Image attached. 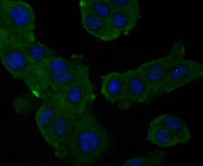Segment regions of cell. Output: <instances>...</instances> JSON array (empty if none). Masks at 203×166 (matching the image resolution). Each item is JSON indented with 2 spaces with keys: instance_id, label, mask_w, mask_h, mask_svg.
I'll return each mask as SVG.
<instances>
[{
  "instance_id": "obj_1",
  "label": "cell",
  "mask_w": 203,
  "mask_h": 166,
  "mask_svg": "<svg viewBox=\"0 0 203 166\" xmlns=\"http://www.w3.org/2000/svg\"><path fill=\"white\" fill-rule=\"evenodd\" d=\"M111 145L106 128L89 108L76 120L67 155L75 166H92L108 152Z\"/></svg>"
},
{
  "instance_id": "obj_2",
  "label": "cell",
  "mask_w": 203,
  "mask_h": 166,
  "mask_svg": "<svg viewBox=\"0 0 203 166\" xmlns=\"http://www.w3.org/2000/svg\"><path fill=\"white\" fill-rule=\"evenodd\" d=\"M0 58L2 65L13 77L23 81L35 96H44L47 91L45 84L20 40L0 32Z\"/></svg>"
},
{
  "instance_id": "obj_3",
  "label": "cell",
  "mask_w": 203,
  "mask_h": 166,
  "mask_svg": "<svg viewBox=\"0 0 203 166\" xmlns=\"http://www.w3.org/2000/svg\"><path fill=\"white\" fill-rule=\"evenodd\" d=\"M33 8L21 0L0 1V32L23 42L35 41Z\"/></svg>"
},
{
  "instance_id": "obj_4",
  "label": "cell",
  "mask_w": 203,
  "mask_h": 166,
  "mask_svg": "<svg viewBox=\"0 0 203 166\" xmlns=\"http://www.w3.org/2000/svg\"><path fill=\"white\" fill-rule=\"evenodd\" d=\"M184 42L174 43L168 53L162 57L144 63L135 68L145 81L149 91L151 101L160 97L163 84L169 71L185 58Z\"/></svg>"
},
{
  "instance_id": "obj_5",
  "label": "cell",
  "mask_w": 203,
  "mask_h": 166,
  "mask_svg": "<svg viewBox=\"0 0 203 166\" xmlns=\"http://www.w3.org/2000/svg\"><path fill=\"white\" fill-rule=\"evenodd\" d=\"M80 55L69 59L57 55L45 66L42 75L47 87L48 95L58 93L80 76L89 72V68L82 63Z\"/></svg>"
},
{
  "instance_id": "obj_6",
  "label": "cell",
  "mask_w": 203,
  "mask_h": 166,
  "mask_svg": "<svg viewBox=\"0 0 203 166\" xmlns=\"http://www.w3.org/2000/svg\"><path fill=\"white\" fill-rule=\"evenodd\" d=\"M79 117L64 104L50 128L45 140L61 159L67 155L70 141Z\"/></svg>"
},
{
  "instance_id": "obj_7",
  "label": "cell",
  "mask_w": 203,
  "mask_h": 166,
  "mask_svg": "<svg viewBox=\"0 0 203 166\" xmlns=\"http://www.w3.org/2000/svg\"><path fill=\"white\" fill-rule=\"evenodd\" d=\"M58 93L65 105L79 116L90 108L96 98L89 72L77 79Z\"/></svg>"
},
{
  "instance_id": "obj_8",
  "label": "cell",
  "mask_w": 203,
  "mask_h": 166,
  "mask_svg": "<svg viewBox=\"0 0 203 166\" xmlns=\"http://www.w3.org/2000/svg\"><path fill=\"white\" fill-rule=\"evenodd\" d=\"M203 76V64L197 61L185 58L169 71L162 85L160 96L175 91Z\"/></svg>"
},
{
  "instance_id": "obj_9",
  "label": "cell",
  "mask_w": 203,
  "mask_h": 166,
  "mask_svg": "<svg viewBox=\"0 0 203 166\" xmlns=\"http://www.w3.org/2000/svg\"><path fill=\"white\" fill-rule=\"evenodd\" d=\"M124 73L125 80V96L117 104L121 110H127L133 105L151 101L150 95L144 79L136 68Z\"/></svg>"
},
{
  "instance_id": "obj_10",
  "label": "cell",
  "mask_w": 203,
  "mask_h": 166,
  "mask_svg": "<svg viewBox=\"0 0 203 166\" xmlns=\"http://www.w3.org/2000/svg\"><path fill=\"white\" fill-rule=\"evenodd\" d=\"M79 8L82 25L90 35L105 42L114 40L120 36L121 34L114 29L108 20L83 7L79 6Z\"/></svg>"
},
{
  "instance_id": "obj_11",
  "label": "cell",
  "mask_w": 203,
  "mask_h": 166,
  "mask_svg": "<svg viewBox=\"0 0 203 166\" xmlns=\"http://www.w3.org/2000/svg\"><path fill=\"white\" fill-rule=\"evenodd\" d=\"M44 100L37 111L36 120L38 128L45 139L53 121L64 103L59 93L52 94Z\"/></svg>"
},
{
  "instance_id": "obj_12",
  "label": "cell",
  "mask_w": 203,
  "mask_h": 166,
  "mask_svg": "<svg viewBox=\"0 0 203 166\" xmlns=\"http://www.w3.org/2000/svg\"><path fill=\"white\" fill-rule=\"evenodd\" d=\"M101 92L108 101L117 104L125 96V80L124 73L111 72L102 78Z\"/></svg>"
},
{
  "instance_id": "obj_13",
  "label": "cell",
  "mask_w": 203,
  "mask_h": 166,
  "mask_svg": "<svg viewBox=\"0 0 203 166\" xmlns=\"http://www.w3.org/2000/svg\"><path fill=\"white\" fill-rule=\"evenodd\" d=\"M22 43L28 57L43 81L42 75L43 68L49 60L57 55L56 53L40 42Z\"/></svg>"
},
{
  "instance_id": "obj_14",
  "label": "cell",
  "mask_w": 203,
  "mask_h": 166,
  "mask_svg": "<svg viewBox=\"0 0 203 166\" xmlns=\"http://www.w3.org/2000/svg\"><path fill=\"white\" fill-rule=\"evenodd\" d=\"M140 7L114 10L108 19L111 26L121 34L128 33L137 26L141 18Z\"/></svg>"
},
{
  "instance_id": "obj_15",
  "label": "cell",
  "mask_w": 203,
  "mask_h": 166,
  "mask_svg": "<svg viewBox=\"0 0 203 166\" xmlns=\"http://www.w3.org/2000/svg\"><path fill=\"white\" fill-rule=\"evenodd\" d=\"M161 124L170 131L177 139L179 144L186 143L191 139V135L186 122L173 114H163L153 120Z\"/></svg>"
},
{
  "instance_id": "obj_16",
  "label": "cell",
  "mask_w": 203,
  "mask_h": 166,
  "mask_svg": "<svg viewBox=\"0 0 203 166\" xmlns=\"http://www.w3.org/2000/svg\"><path fill=\"white\" fill-rule=\"evenodd\" d=\"M146 139L151 143L163 148L180 144L177 138L170 131L153 120L148 125Z\"/></svg>"
},
{
  "instance_id": "obj_17",
  "label": "cell",
  "mask_w": 203,
  "mask_h": 166,
  "mask_svg": "<svg viewBox=\"0 0 203 166\" xmlns=\"http://www.w3.org/2000/svg\"><path fill=\"white\" fill-rule=\"evenodd\" d=\"M165 151L157 149L151 151L144 156L136 157L126 160L123 166H163L167 164Z\"/></svg>"
},
{
  "instance_id": "obj_18",
  "label": "cell",
  "mask_w": 203,
  "mask_h": 166,
  "mask_svg": "<svg viewBox=\"0 0 203 166\" xmlns=\"http://www.w3.org/2000/svg\"><path fill=\"white\" fill-rule=\"evenodd\" d=\"M79 6L107 20L114 10L107 0H81Z\"/></svg>"
},
{
  "instance_id": "obj_19",
  "label": "cell",
  "mask_w": 203,
  "mask_h": 166,
  "mask_svg": "<svg viewBox=\"0 0 203 166\" xmlns=\"http://www.w3.org/2000/svg\"><path fill=\"white\" fill-rule=\"evenodd\" d=\"M33 99L31 95H25L17 98L15 100L14 108L19 112L25 113L32 108L33 103Z\"/></svg>"
},
{
  "instance_id": "obj_20",
  "label": "cell",
  "mask_w": 203,
  "mask_h": 166,
  "mask_svg": "<svg viewBox=\"0 0 203 166\" xmlns=\"http://www.w3.org/2000/svg\"><path fill=\"white\" fill-rule=\"evenodd\" d=\"M113 10L128 9L140 7L137 0H107Z\"/></svg>"
}]
</instances>
